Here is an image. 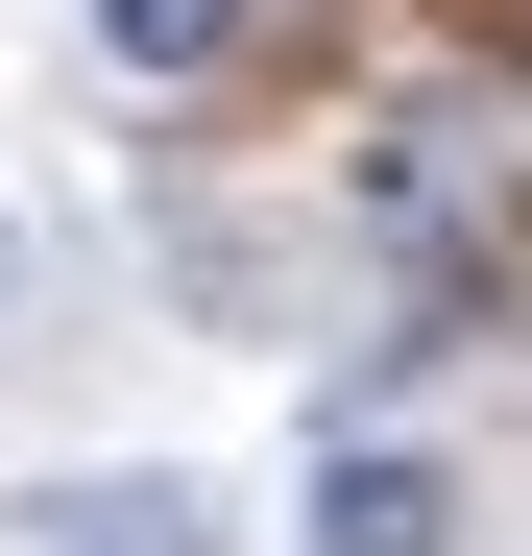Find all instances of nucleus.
Returning <instances> with one entry per match:
<instances>
[{
  "instance_id": "3",
  "label": "nucleus",
  "mask_w": 532,
  "mask_h": 556,
  "mask_svg": "<svg viewBox=\"0 0 532 556\" xmlns=\"http://www.w3.org/2000/svg\"><path fill=\"white\" fill-rule=\"evenodd\" d=\"M242 0H98V73H218Z\"/></svg>"
},
{
  "instance_id": "2",
  "label": "nucleus",
  "mask_w": 532,
  "mask_h": 556,
  "mask_svg": "<svg viewBox=\"0 0 532 556\" xmlns=\"http://www.w3.org/2000/svg\"><path fill=\"white\" fill-rule=\"evenodd\" d=\"M25 556H218V508H194V484H73Z\"/></svg>"
},
{
  "instance_id": "1",
  "label": "nucleus",
  "mask_w": 532,
  "mask_h": 556,
  "mask_svg": "<svg viewBox=\"0 0 532 556\" xmlns=\"http://www.w3.org/2000/svg\"><path fill=\"white\" fill-rule=\"evenodd\" d=\"M315 556H460V484L411 435H315Z\"/></svg>"
}]
</instances>
